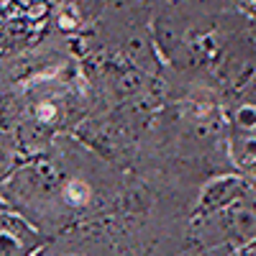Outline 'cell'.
Segmentation results:
<instances>
[{
	"instance_id": "5b68a950",
	"label": "cell",
	"mask_w": 256,
	"mask_h": 256,
	"mask_svg": "<svg viewBox=\"0 0 256 256\" xmlns=\"http://www.w3.org/2000/svg\"><path fill=\"white\" fill-rule=\"evenodd\" d=\"M49 6H54V8H59V10H64V8H70L74 0H46Z\"/></svg>"
},
{
	"instance_id": "6da1fadb",
	"label": "cell",
	"mask_w": 256,
	"mask_h": 256,
	"mask_svg": "<svg viewBox=\"0 0 256 256\" xmlns=\"http://www.w3.org/2000/svg\"><path fill=\"white\" fill-rule=\"evenodd\" d=\"M46 236L26 218L8 210L0 216V256H38Z\"/></svg>"
},
{
	"instance_id": "277c9868",
	"label": "cell",
	"mask_w": 256,
	"mask_h": 256,
	"mask_svg": "<svg viewBox=\"0 0 256 256\" xmlns=\"http://www.w3.org/2000/svg\"><path fill=\"white\" fill-rule=\"evenodd\" d=\"M236 118H238V126L244 128V131H254V128H256V108H251V105L241 108Z\"/></svg>"
},
{
	"instance_id": "8992f818",
	"label": "cell",
	"mask_w": 256,
	"mask_h": 256,
	"mask_svg": "<svg viewBox=\"0 0 256 256\" xmlns=\"http://www.w3.org/2000/svg\"><path fill=\"white\" fill-rule=\"evenodd\" d=\"M3 212H8V205H6L3 200H0V216H3Z\"/></svg>"
},
{
	"instance_id": "7a4b0ae2",
	"label": "cell",
	"mask_w": 256,
	"mask_h": 256,
	"mask_svg": "<svg viewBox=\"0 0 256 256\" xmlns=\"http://www.w3.org/2000/svg\"><path fill=\"white\" fill-rule=\"evenodd\" d=\"M244 195V182L241 180H220L216 184L208 187V195H205V205L210 208H223L230 205L236 198Z\"/></svg>"
},
{
	"instance_id": "3957f363",
	"label": "cell",
	"mask_w": 256,
	"mask_h": 256,
	"mask_svg": "<svg viewBox=\"0 0 256 256\" xmlns=\"http://www.w3.org/2000/svg\"><path fill=\"white\" fill-rule=\"evenodd\" d=\"M184 3H190L192 8H198L202 13H218V10H226L228 6L238 3V0H184Z\"/></svg>"
}]
</instances>
